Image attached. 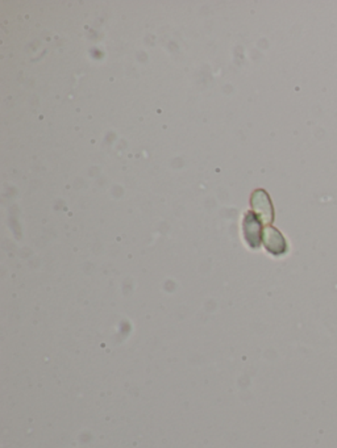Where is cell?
<instances>
[{
	"instance_id": "7a4b0ae2",
	"label": "cell",
	"mask_w": 337,
	"mask_h": 448,
	"mask_svg": "<svg viewBox=\"0 0 337 448\" xmlns=\"http://www.w3.org/2000/svg\"><path fill=\"white\" fill-rule=\"evenodd\" d=\"M244 234L248 245L253 248H260L262 242V226H261V220L253 212H248L245 214L244 218Z\"/></svg>"
},
{
	"instance_id": "6da1fadb",
	"label": "cell",
	"mask_w": 337,
	"mask_h": 448,
	"mask_svg": "<svg viewBox=\"0 0 337 448\" xmlns=\"http://www.w3.org/2000/svg\"><path fill=\"white\" fill-rule=\"evenodd\" d=\"M252 208L254 214L264 223L272 224L274 220V209L269 195L262 189H257L252 196Z\"/></svg>"
},
{
	"instance_id": "3957f363",
	"label": "cell",
	"mask_w": 337,
	"mask_h": 448,
	"mask_svg": "<svg viewBox=\"0 0 337 448\" xmlns=\"http://www.w3.org/2000/svg\"><path fill=\"white\" fill-rule=\"evenodd\" d=\"M262 242H264L266 250L276 257L283 255L288 253V242H286L285 237L282 236V233L273 226H266L264 229Z\"/></svg>"
}]
</instances>
